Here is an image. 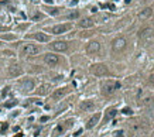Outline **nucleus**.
Masks as SVG:
<instances>
[{"instance_id":"9","label":"nucleus","mask_w":154,"mask_h":137,"mask_svg":"<svg viewBox=\"0 0 154 137\" xmlns=\"http://www.w3.org/2000/svg\"><path fill=\"white\" fill-rule=\"evenodd\" d=\"M44 61L49 66H54V65H57L59 62V58H58V55H54V54H47V55L44 56Z\"/></svg>"},{"instance_id":"7","label":"nucleus","mask_w":154,"mask_h":137,"mask_svg":"<svg viewBox=\"0 0 154 137\" xmlns=\"http://www.w3.org/2000/svg\"><path fill=\"white\" fill-rule=\"evenodd\" d=\"M99 49H100V44L97 41H90L86 45V52L88 54H96V52H99Z\"/></svg>"},{"instance_id":"14","label":"nucleus","mask_w":154,"mask_h":137,"mask_svg":"<svg viewBox=\"0 0 154 137\" xmlns=\"http://www.w3.org/2000/svg\"><path fill=\"white\" fill-rule=\"evenodd\" d=\"M92 25H93V20L89 18V17H86V18H83V20L79 21V27H82V28H89Z\"/></svg>"},{"instance_id":"16","label":"nucleus","mask_w":154,"mask_h":137,"mask_svg":"<svg viewBox=\"0 0 154 137\" xmlns=\"http://www.w3.org/2000/svg\"><path fill=\"white\" fill-rule=\"evenodd\" d=\"M153 14V10L151 8H144L140 14H138V18H141V20H146V18H148V17Z\"/></svg>"},{"instance_id":"25","label":"nucleus","mask_w":154,"mask_h":137,"mask_svg":"<svg viewBox=\"0 0 154 137\" xmlns=\"http://www.w3.org/2000/svg\"><path fill=\"white\" fill-rule=\"evenodd\" d=\"M114 137H123V131H117V133H114Z\"/></svg>"},{"instance_id":"21","label":"nucleus","mask_w":154,"mask_h":137,"mask_svg":"<svg viewBox=\"0 0 154 137\" xmlns=\"http://www.w3.org/2000/svg\"><path fill=\"white\" fill-rule=\"evenodd\" d=\"M61 131H62V127H61V126H58L57 129L54 130V136H58V134H59Z\"/></svg>"},{"instance_id":"24","label":"nucleus","mask_w":154,"mask_h":137,"mask_svg":"<svg viewBox=\"0 0 154 137\" xmlns=\"http://www.w3.org/2000/svg\"><path fill=\"white\" fill-rule=\"evenodd\" d=\"M16 105V102H14V100H13V102H8V103H6V106H7V107H11V106H14Z\"/></svg>"},{"instance_id":"20","label":"nucleus","mask_w":154,"mask_h":137,"mask_svg":"<svg viewBox=\"0 0 154 137\" xmlns=\"http://www.w3.org/2000/svg\"><path fill=\"white\" fill-rule=\"evenodd\" d=\"M78 16H79V13H78V11H72V13H69V14L66 16V18H69V20H73V18H76Z\"/></svg>"},{"instance_id":"27","label":"nucleus","mask_w":154,"mask_h":137,"mask_svg":"<svg viewBox=\"0 0 154 137\" xmlns=\"http://www.w3.org/2000/svg\"><path fill=\"white\" fill-rule=\"evenodd\" d=\"M48 120V117L47 116H44V117H41V121H47Z\"/></svg>"},{"instance_id":"5","label":"nucleus","mask_w":154,"mask_h":137,"mask_svg":"<svg viewBox=\"0 0 154 137\" xmlns=\"http://www.w3.org/2000/svg\"><path fill=\"white\" fill-rule=\"evenodd\" d=\"M71 27H72L71 24H58L51 28V32H52V34H64V32H66L68 30H71Z\"/></svg>"},{"instance_id":"4","label":"nucleus","mask_w":154,"mask_h":137,"mask_svg":"<svg viewBox=\"0 0 154 137\" xmlns=\"http://www.w3.org/2000/svg\"><path fill=\"white\" fill-rule=\"evenodd\" d=\"M21 52H23V55L32 56V55H35V54H38V52H40V48H38L37 45H32V44H27V45H24V47H23Z\"/></svg>"},{"instance_id":"6","label":"nucleus","mask_w":154,"mask_h":137,"mask_svg":"<svg viewBox=\"0 0 154 137\" xmlns=\"http://www.w3.org/2000/svg\"><path fill=\"white\" fill-rule=\"evenodd\" d=\"M49 47L54 51H66L68 49V42H65V41H55Z\"/></svg>"},{"instance_id":"12","label":"nucleus","mask_w":154,"mask_h":137,"mask_svg":"<svg viewBox=\"0 0 154 137\" xmlns=\"http://www.w3.org/2000/svg\"><path fill=\"white\" fill-rule=\"evenodd\" d=\"M81 109L85 110V112H90V110L95 109V103H93L92 100H85V102L81 103Z\"/></svg>"},{"instance_id":"10","label":"nucleus","mask_w":154,"mask_h":137,"mask_svg":"<svg viewBox=\"0 0 154 137\" xmlns=\"http://www.w3.org/2000/svg\"><path fill=\"white\" fill-rule=\"evenodd\" d=\"M20 88H21L23 92H31L32 89H34V81H31V79H25V81L21 82Z\"/></svg>"},{"instance_id":"8","label":"nucleus","mask_w":154,"mask_h":137,"mask_svg":"<svg viewBox=\"0 0 154 137\" xmlns=\"http://www.w3.org/2000/svg\"><path fill=\"white\" fill-rule=\"evenodd\" d=\"M153 28H150V27H146V28H143L141 31H140V38L143 41H148L151 37H153Z\"/></svg>"},{"instance_id":"23","label":"nucleus","mask_w":154,"mask_h":137,"mask_svg":"<svg viewBox=\"0 0 154 137\" xmlns=\"http://www.w3.org/2000/svg\"><path fill=\"white\" fill-rule=\"evenodd\" d=\"M114 114H116V110H110V113H109V116H107V117L110 119V117H113Z\"/></svg>"},{"instance_id":"22","label":"nucleus","mask_w":154,"mask_h":137,"mask_svg":"<svg viewBox=\"0 0 154 137\" xmlns=\"http://www.w3.org/2000/svg\"><path fill=\"white\" fill-rule=\"evenodd\" d=\"M123 113H124V114H131V109L126 107V109H123Z\"/></svg>"},{"instance_id":"29","label":"nucleus","mask_w":154,"mask_h":137,"mask_svg":"<svg viewBox=\"0 0 154 137\" xmlns=\"http://www.w3.org/2000/svg\"><path fill=\"white\" fill-rule=\"evenodd\" d=\"M0 45H1V42H0Z\"/></svg>"},{"instance_id":"15","label":"nucleus","mask_w":154,"mask_h":137,"mask_svg":"<svg viewBox=\"0 0 154 137\" xmlns=\"http://www.w3.org/2000/svg\"><path fill=\"white\" fill-rule=\"evenodd\" d=\"M32 38L38 40L40 42H47V41H49V37L47 35V34H44V32H37V34H34Z\"/></svg>"},{"instance_id":"19","label":"nucleus","mask_w":154,"mask_h":137,"mask_svg":"<svg viewBox=\"0 0 154 137\" xmlns=\"http://www.w3.org/2000/svg\"><path fill=\"white\" fill-rule=\"evenodd\" d=\"M147 114H148V117L154 119V103H153V105H150L148 107H147Z\"/></svg>"},{"instance_id":"3","label":"nucleus","mask_w":154,"mask_h":137,"mask_svg":"<svg viewBox=\"0 0 154 137\" xmlns=\"http://www.w3.org/2000/svg\"><path fill=\"white\" fill-rule=\"evenodd\" d=\"M119 86L120 85L119 83H114V82H103L102 83V93L103 95H112Z\"/></svg>"},{"instance_id":"1","label":"nucleus","mask_w":154,"mask_h":137,"mask_svg":"<svg viewBox=\"0 0 154 137\" xmlns=\"http://www.w3.org/2000/svg\"><path fill=\"white\" fill-rule=\"evenodd\" d=\"M90 72L93 73V75H96V76H105V75L109 73V69L103 64H95L90 66Z\"/></svg>"},{"instance_id":"11","label":"nucleus","mask_w":154,"mask_h":137,"mask_svg":"<svg viewBox=\"0 0 154 137\" xmlns=\"http://www.w3.org/2000/svg\"><path fill=\"white\" fill-rule=\"evenodd\" d=\"M8 73L11 76H17V75H21L23 73V69H21V66L18 64H13L8 66Z\"/></svg>"},{"instance_id":"18","label":"nucleus","mask_w":154,"mask_h":137,"mask_svg":"<svg viewBox=\"0 0 154 137\" xmlns=\"http://www.w3.org/2000/svg\"><path fill=\"white\" fill-rule=\"evenodd\" d=\"M49 90V85H42V86H40V89L37 90V93L38 95H45V93H48Z\"/></svg>"},{"instance_id":"28","label":"nucleus","mask_w":154,"mask_h":137,"mask_svg":"<svg viewBox=\"0 0 154 137\" xmlns=\"http://www.w3.org/2000/svg\"><path fill=\"white\" fill-rule=\"evenodd\" d=\"M82 133V130H78V131H76V133H75V134H73V136H79V134H81Z\"/></svg>"},{"instance_id":"13","label":"nucleus","mask_w":154,"mask_h":137,"mask_svg":"<svg viewBox=\"0 0 154 137\" xmlns=\"http://www.w3.org/2000/svg\"><path fill=\"white\" fill-rule=\"evenodd\" d=\"M99 119H100V114H99V113L93 114V116L90 117L89 120H88V124H86V127H88V129H92V127H95V126H96V123L99 121Z\"/></svg>"},{"instance_id":"17","label":"nucleus","mask_w":154,"mask_h":137,"mask_svg":"<svg viewBox=\"0 0 154 137\" xmlns=\"http://www.w3.org/2000/svg\"><path fill=\"white\" fill-rule=\"evenodd\" d=\"M66 92H68V89H66V88L57 89V90H55V92L52 93V97H54V99H59V97H62V96H64V95L66 93Z\"/></svg>"},{"instance_id":"26","label":"nucleus","mask_w":154,"mask_h":137,"mask_svg":"<svg viewBox=\"0 0 154 137\" xmlns=\"http://www.w3.org/2000/svg\"><path fill=\"white\" fill-rule=\"evenodd\" d=\"M150 82H151V83H154V72L150 75Z\"/></svg>"},{"instance_id":"2","label":"nucleus","mask_w":154,"mask_h":137,"mask_svg":"<svg viewBox=\"0 0 154 137\" xmlns=\"http://www.w3.org/2000/svg\"><path fill=\"white\" fill-rule=\"evenodd\" d=\"M126 45H127L126 40H124L123 37H117V38H114L113 42H112V49H113L114 52H120V51H123V49L126 48Z\"/></svg>"}]
</instances>
